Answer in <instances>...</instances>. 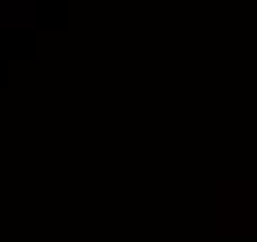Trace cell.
Wrapping results in <instances>:
<instances>
[{"instance_id":"cell-1","label":"cell","mask_w":257,"mask_h":242,"mask_svg":"<svg viewBox=\"0 0 257 242\" xmlns=\"http://www.w3.org/2000/svg\"><path fill=\"white\" fill-rule=\"evenodd\" d=\"M34 4H0V26H30Z\"/></svg>"}]
</instances>
